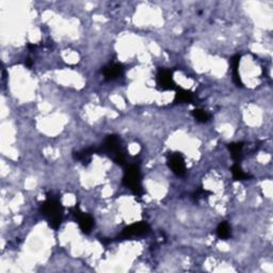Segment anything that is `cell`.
<instances>
[{"instance_id":"1","label":"cell","mask_w":273,"mask_h":273,"mask_svg":"<svg viewBox=\"0 0 273 273\" xmlns=\"http://www.w3.org/2000/svg\"><path fill=\"white\" fill-rule=\"evenodd\" d=\"M40 212L53 228L57 229L60 226L64 212H63L61 203L57 199L48 197L41 204Z\"/></svg>"},{"instance_id":"2","label":"cell","mask_w":273,"mask_h":273,"mask_svg":"<svg viewBox=\"0 0 273 273\" xmlns=\"http://www.w3.org/2000/svg\"><path fill=\"white\" fill-rule=\"evenodd\" d=\"M102 152L112 157L113 162L118 165L126 164V154L122 148L121 140L117 136H108L102 145Z\"/></svg>"},{"instance_id":"3","label":"cell","mask_w":273,"mask_h":273,"mask_svg":"<svg viewBox=\"0 0 273 273\" xmlns=\"http://www.w3.org/2000/svg\"><path fill=\"white\" fill-rule=\"evenodd\" d=\"M123 184L138 197H141L143 188L141 181V171H140L139 165L129 164L128 166H126L123 176Z\"/></svg>"},{"instance_id":"4","label":"cell","mask_w":273,"mask_h":273,"mask_svg":"<svg viewBox=\"0 0 273 273\" xmlns=\"http://www.w3.org/2000/svg\"><path fill=\"white\" fill-rule=\"evenodd\" d=\"M156 85L160 91L176 90L177 86L173 79V72L171 69L159 68L156 75Z\"/></svg>"},{"instance_id":"5","label":"cell","mask_w":273,"mask_h":273,"mask_svg":"<svg viewBox=\"0 0 273 273\" xmlns=\"http://www.w3.org/2000/svg\"><path fill=\"white\" fill-rule=\"evenodd\" d=\"M167 165H169L172 172L178 177L184 176L186 174V164L185 159L180 153H173L170 154L167 158Z\"/></svg>"},{"instance_id":"6","label":"cell","mask_w":273,"mask_h":273,"mask_svg":"<svg viewBox=\"0 0 273 273\" xmlns=\"http://www.w3.org/2000/svg\"><path fill=\"white\" fill-rule=\"evenodd\" d=\"M73 216L75 217L76 221L78 222V225L82 232L85 234H90L94 225V221L92 219V217L88 214L82 213L80 211V208L77 206L73 209Z\"/></svg>"},{"instance_id":"7","label":"cell","mask_w":273,"mask_h":273,"mask_svg":"<svg viewBox=\"0 0 273 273\" xmlns=\"http://www.w3.org/2000/svg\"><path fill=\"white\" fill-rule=\"evenodd\" d=\"M150 232V225L146 222H138L130 224L127 227H125L123 229V232L121 234L122 238H131V237H138V236H143L145 234H148Z\"/></svg>"},{"instance_id":"8","label":"cell","mask_w":273,"mask_h":273,"mask_svg":"<svg viewBox=\"0 0 273 273\" xmlns=\"http://www.w3.org/2000/svg\"><path fill=\"white\" fill-rule=\"evenodd\" d=\"M124 72L123 65L118 63H110L103 69V74L106 80H114L117 77H120Z\"/></svg>"},{"instance_id":"9","label":"cell","mask_w":273,"mask_h":273,"mask_svg":"<svg viewBox=\"0 0 273 273\" xmlns=\"http://www.w3.org/2000/svg\"><path fill=\"white\" fill-rule=\"evenodd\" d=\"M195 95L190 91L178 88L176 89V94H175V103L177 104H194Z\"/></svg>"},{"instance_id":"10","label":"cell","mask_w":273,"mask_h":273,"mask_svg":"<svg viewBox=\"0 0 273 273\" xmlns=\"http://www.w3.org/2000/svg\"><path fill=\"white\" fill-rule=\"evenodd\" d=\"M240 55H236L230 59V65H232V71H233V80L238 87H242V82L240 79V74H239V63H240Z\"/></svg>"},{"instance_id":"11","label":"cell","mask_w":273,"mask_h":273,"mask_svg":"<svg viewBox=\"0 0 273 273\" xmlns=\"http://www.w3.org/2000/svg\"><path fill=\"white\" fill-rule=\"evenodd\" d=\"M228 150L230 152V155H232L233 159L238 164L242 158V150H243V143L238 142V143H232L228 145Z\"/></svg>"},{"instance_id":"12","label":"cell","mask_w":273,"mask_h":273,"mask_svg":"<svg viewBox=\"0 0 273 273\" xmlns=\"http://www.w3.org/2000/svg\"><path fill=\"white\" fill-rule=\"evenodd\" d=\"M217 235L220 238V239L226 240L232 235V232H230V226L227 222H221L218 227H217Z\"/></svg>"},{"instance_id":"13","label":"cell","mask_w":273,"mask_h":273,"mask_svg":"<svg viewBox=\"0 0 273 273\" xmlns=\"http://www.w3.org/2000/svg\"><path fill=\"white\" fill-rule=\"evenodd\" d=\"M230 171H232V174H233V177L235 180H244V179H248L249 178V175L243 172L242 169L240 167V165L238 164H235L232 169H230Z\"/></svg>"},{"instance_id":"14","label":"cell","mask_w":273,"mask_h":273,"mask_svg":"<svg viewBox=\"0 0 273 273\" xmlns=\"http://www.w3.org/2000/svg\"><path fill=\"white\" fill-rule=\"evenodd\" d=\"M192 115L194 116L195 120L200 123H206L211 120V114L206 112L205 110L202 109H195L192 111Z\"/></svg>"}]
</instances>
